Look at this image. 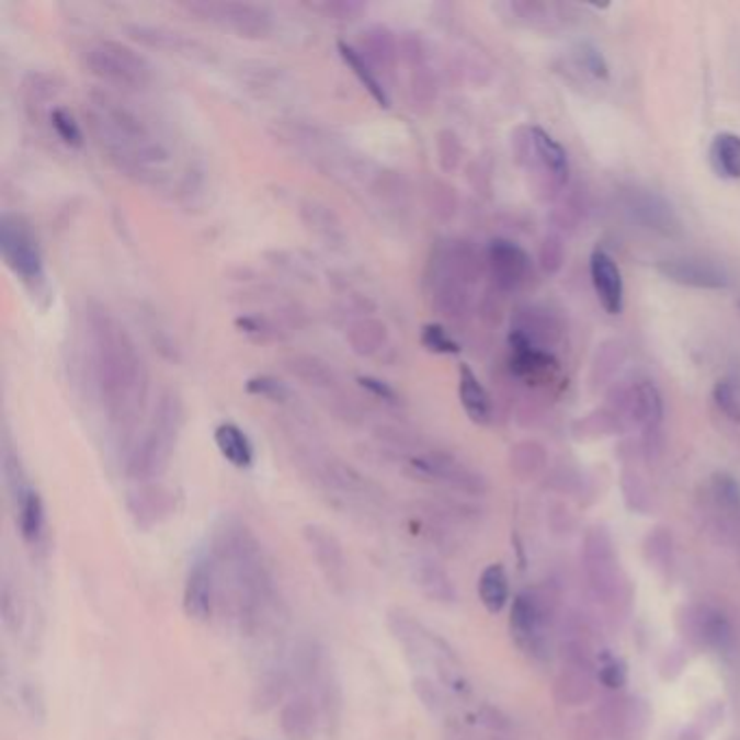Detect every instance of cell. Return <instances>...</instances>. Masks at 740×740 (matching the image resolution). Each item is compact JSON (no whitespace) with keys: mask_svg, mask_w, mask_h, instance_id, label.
<instances>
[{"mask_svg":"<svg viewBox=\"0 0 740 740\" xmlns=\"http://www.w3.org/2000/svg\"><path fill=\"white\" fill-rule=\"evenodd\" d=\"M411 580L418 587V591L430 602L439 604H452L456 600V587L445 571L443 565H439L430 556H415L409 565Z\"/></svg>","mask_w":740,"mask_h":740,"instance_id":"cell-24","label":"cell"},{"mask_svg":"<svg viewBox=\"0 0 740 740\" xmlns=\"http://www.w3.org/2000/svg\"><path fill=\"white\" fill-rule=\"evenodd\" d=\"M246 391L250 396H257V398H263V400H270V402H287L292 391L285 383H281L278 378L274 376H252L246 380Z\"/></svg>","mask_w":740,"mask_h":740,"instance_id":"cell-41","label":"cell"},{"mask_svg":"<svg viewBox=\"0 0 740 740\" xmlns=\"http://www.w3.org/2000/svg\"><path fill=\"white\" fill-rule=\"evenodd\" d=\"M422 343L425 350H430L434 354H458L460 352V345L439 323H425L423 326Z\"/></svg>","mask_w":740,"mask_h":740,"instance_id":"cell-43","label":"cell"},{"mask_svg":"<svg viewBox=\"0 0 740 740\" xmlns=\"http://www.w3.org/2000/svg\"><path fill=\"white\" fill-rule=\"evenodd\" d=\"M358 387L363 391H367L372 398L385 402V405H391V407H398L400 405V394L385 380L380 378H374V376H358Z\"/></svg>","mask_w":740,"mask_h":740,"instance_id":"cell-44","label":"cell"},{"mask_svg":"<svg viewBox=\"0 0 740 740\" xmlns=\"http://www.w3.org/2000/svg\"><path fill=\"white\" fill-rule=\"evenodd\" d=\"M715 407L730 420L740 423V394L730 380H719L713 389Z\"/></svg>","mask_w":740,"mask_h":740,"instance_id":"cell-42","label":"cell"},{"mask_svg":"<svg viewBox=\"0 0 740 740\" xmlns=\"http://www.w3.org/2000/svg\"><path fill=\"white\" fill-rule=\"evenodd\" d=\"M0 613H2L4 630H9L11 635H18L22 630V624H24V602H22V595H20L18 587L9 578L2 580Z\"/></svg>","mask_w":740,"mask_h":740,"instance_id":"cell-38","label":"cell"},{"mask_svg":"<svg viewBox=\"0 0 740 740\" xmlns=\"http://www.w3.org/2000/svg\"><path fill=\"white\" fill-rule=\"evenodd\" d=\"M345 339L358 356H376L387 345L389 332L380 319L365 318L348 328Z\"/></svg>","mask_w":740,"mask_h":740,"instance_id":"cell-33","label":"cell"},{"mask_svg":"<svg viewBox=\"0 0 740 740\" xmlns=\"http://www.w3.org/2000/svg\"><path fill=\"white\" fill-rule=\"evenodd\" d=\"M183 9L196 18L212 22L219 29H228L239 37L261 39L267 37L274 29L272 13L265 7L252 2H185Z\"/></svg>","mask_w":740,"mask_h":740,"instance_id":"cell-12","label":"cell"},{"mask_svg":"<svg viewBox=\"0 0 740 740\" xmlns=\"http://www.w3.org/2000/svg\"><path fill=\"white\" fill-rule=\"evenodd\" d=\"M528 148L536 159V163L540 166V170L545 172V177L556 185L562 187L569 181V157L565 152V148L543 128L532 126L528 128Z\"/></svg>","mask_w":740,"mask_h":740,"instance_id":"cell-25","label":"cell"},{"mask_svg":"<svg viewBox=\"0 0 740 740\" xmlns=\"http://www.w3.org/2000/svg\"><path fill=\"white\" fill-rule=\"evenodd\" d=\"M278 728L285 739H316L319 730H323L318 702L309 693L296 688L278 710Z\"/></svg>","mask_w":740,"mask_h":740,"instance_id":"cell-19","label":"cell"},{"mask_svg":"<svg viewBox=\"0 0 740 740\" xmlns=\"http://www.w3.org/2000/svg\"><path fill=\"white\" fill-rule=\"evenodd\" d=\"M314 476L332 498L350 509L361 513H378L385 509V491L339 458H321L314 467Z\"/></svg>","mask_w":740,"mask_h":740,"instance_id":"cell-10","label":"cell"},{"mask_svg":"<svg viewBox=\"0 0 740 740\" xmlns=\"http://www.w3.org/2000/svg\"><path fill=\"white\" fill-rule=\"evenodd\" d=\"M478 595L482 606L498 615L504 611V606L509 604V576L504 571L502 565H489L478 580Z\"/></svg>","mask_w":740,"mask_h":740,"instance_id":"cell-36","label":"cell"},{"mask_svg":"<svg viewBox=\"0 0 740 740\" xmlns=\"http://www.w3.org/2000/svg\"><path fill=\"white\" fill-rule=\"evenodd\" d=\"M0 254L4 265L29 287H39L46 278L44 257L31 224L15 213L0 219Z\"/></svg>","mask_w":740,"mask_h":740,"instance_id":"cell-9","label":"cell"},{"mask_svg":"<svg viewBox=\"0 0 740 740\" xmlns=\"http://www.w3.org/2000/svg\"><path fill=\"white\" fill-rule=\"evenodd\" d=\"M626 207L645 228H651L664 237H678L682 232V221L678 213L656 192L638 187L630 190L626 194Z\"/></svg>","mask_w":740,"mask_h":740,"instance_id":"cell-22","label":"cell"},{"mask_svg":"<svg viewBox=\"0 0 740 740\" xmlns=\"http://www.w3.org/2000/svg\"><path fill=\"white\" fill-rule=\"evenodd\" d=\"M587 571L597 593H608L615 587V554L606 532L595 530L587 538Z\"/></svg>","mask_w":740,"mask_h":740,"instance_id":"cell-26","label":"cell"},{"mask_svg":"<svg viewBox=\"0 0 740 740\" xmlns=\"http://www.w3.org/2000/svg\"><path fill=\"white\" fill-rule=\"evenodd\" d=\"M303 219L307 228L319 237L326 246H341L345 243V230L337 213L330 212V207L321 205L318 201H307L303 205Z\"/></svg>","mask_w":740,"mask_h":740,"instance_id":"cell-32","label":"cell"},{"mask_svg":"<svg viewBox=\"0 0 740 740\" xmlns=\"http://www.w3.org/2000/svg\"><path fill=\"white\" fill-rule=\"evenodd\" d=\"M219 454L237 469H250L254 463V447L248 434L237 423H219L213 432Z\"/></svg>","mask_w":740,"mask_h":740,"instance_id":"cell-29","label":"cell"},{"mask_svg":"<svg viewBox=\"0 0 740 740\" xmlns=\"http://www.w3.org/2000/svg\"><path fill=\"white\" fill-rule=\"evenodd\" d=\"M628 409H630V418L645 428H656L660 423V420H662V398H660L658 389L653 387V383H649V380L636 383L633 391H630V398H628Z\"/></svg>","mask_w":740,"mask_h":740,"instance_id":"cell-35","label":"cell"},{"mask_svg":"<svg viewBox=\"0 0 740 740\" xmlns=\"http://www.w3.org/2000/svg\"><path fill=\"white\" fill-rule=\"evenodd\" d=\"M126 506L137 528H155L174 515L177 498L170 489L148 482L128 493Z\"/></svg>","mask_w":740,"mask_h":740,"instance_id":"cell-21","label":"cell"},{"mask_svg":"<svg viewBox=\"0 0 740 740\" xmlns=\"http://www.w3.org/2000/svg\"><path fill=\"white\" fill-rule=\"evenodd\" d=\"M458 398L465 415L478 425L491 423L493 402L480 378L474 374L469 365H460L458 369Z\"/></svg>","mask_w":740,"mask_h":740,"instance_id":"cell-27","label":"cell"},{"mask_svg":"<svg viewBox=\"0 0 740 740\" xmlns=\"http://www.w3.org/2000/svg\"><path fill=\"white\" fill-rule=\"evenodd\" d=\"M387 628L402 647V653L413 669H432L441 686L454 693L465 691V680L460 675L456 653L441 636L423 626L413 613L402 606L391 608L387 613Z\"/></svg>","mask_w":740,"mask_h":740,"instance_id":"cell-6","label":"cell"},{"mask_svg":"<svg viewBox=\"0 0 740 740\" xmlns=\"http://www.w3.org/2000/svg\"><path fill=\"white\" fill-rule=\"evenodd\" d=\"M591 281L602 309L608 316H619L626 307V287L617 261L606 250L591 254Z\"/></svg>","mask_w":740,"mask_h":740,"instance_id":"cell-20","label":"cell"},{"mask_svg":"<svg viewBox=\"0 0 740 740\" xmlns=\"http://www.w3.org/2000/svg\"><path fill=\"white\" fill-rule=\"evenodd\" d=\"M369 64L383 66V68H394L400 55V44L396 39V35L383 26V24H374L369 29L363 31V50H361Z\"/></svg>","mask_w":740,"mask_h":740,"instance_id":"cell-30","label":"cell"},{"mask_svg":"<svg viewBox=\"0 0 740 740\" xmlns=\"http://www.w3.org/2000/svg\"><path fill=\"white\" fill-rule=\"evenodd\" d=\"M602 680H604V684H608L611 688H619V686L626 682V671H624L617 662L606 664V667L602 669Z\"/></svg>","mask_w":740,"mask_h":740,"instance_id":"cell-49","label":"cell"},{"mask_svg":"<svg viewBox=\"0 0 740 740\" xmlns=\"http://www.w3.org/2000/svg\"><path fill=\"white\" fill-rule=\"evenodd\" d=\"M86 115L99 146L122 172L141 181L163 174L170 152L133 109L109 94H92Z\"/></svg>","mask_w":740,"mask_h":740,"instance_id":"cell-3","label":"cell"},{"mask_svg":"<svg viewBox=\"0 0 740 740\" xmlns=\"http://www.w3.org/2000/svg\"><path fill=\"white\" fill-rule=\"evenodd\" d=\"M2 474H4L9 498H11L15 528L20 532V538L31 549H39L46 538L44 500L39 491L29 482L20 458L9 449H4V456H2Z\"/></svg>","mask_w":740,"mask_h":740,"instance_id":"cell-7","label":"cell"},{"mask_svg":"<svg viewBox=\"0 0 740 740\" xmlns=\"http://www.w3.org/2000/svg\"><path fill=\"white\" fill-rule=\"evenodd\" d=\"M710 163L728 181H740V135L719 133L710 144Z\"/></svg>","mask_w":740,"mask_h":740,"instance_id":"cell-37","label":"cell"},{"mask_svg":"<svg viewBox=\"0 0 740 740\" xmlns=\"http://www.w3.org/2000/svg\"><path fill=\"white\" fill-rule=\"evenodd\" d=\"M185 423V407L177 391H166L152 413L144 436L126 458V476L139 485L157 480L170 465L181 430Z\"/></svg>","mask_w":740,"mask_h":740,"instance_id":"cell-4","label":"cell"},{"mask_svg":"<svg viewBox=\"0 0 740 740\" xmlns=\"http://www.w3.org/2000/svg\"><path fill=\"white\" fill-rule=\"evenodd\" d=\"M405 471L413 476L415 480L443 485L454 491H463L469 496H478L485 491V480L478 471L460 463L456 456L441 452V449H428L418 454L405 456Z\"/></svg>","mask_w":740,"mask_h":740,"instance_id":"cell-11","label":"cell"},{"mask_svg":"<svg viewBox=\"0 0 740 740\" xmlns=\"http://www.w3.org/2000/svg\"><path fill=\"white\" fill-rule=\"evenodd\" d=\"M511 372L532 385H547L560 376L556 358L543 350L524 330L515 328L509 337Z\"/></svg>","mask_w":740,"mask_h":740,"instance_id":"cell-15","label":"cell"},{"mask_svg":"<svg viewBox=\"0 0 740 740\" xmlns=\"http://www.w3.org/2000/svg\"><path fill=\"white\" fill-rule=\"evenodd\" d=\"M83 64L94 77L117 88L139 90L152 81V66L148 59L115 39L92 44L83 53Z\"/></svg>","mask_w":740,"mask_h":740,"instance_id":"cell-8","label":"cell"},{"mask_svg":"<svg viewBox=\"0 0 740 740\" xmlns=\"http://www.w3.org/2000/svg\"><path fill=\"white\" fill-rule=\"evenodd\" d=\"M337 50H339V57L343 59V64L352 70V75L358 79V83L367 90V94L383 109H389L391 106L389 92H387L385 83L378 79V72L369 64V59L348 42H337Z\"/></svg>","mask_w":740,"mask_h":740,"instance_id":"cell-28","label":"cell"},{"mask_svg":"<svg viewBox=\"0 0 740 740\" xmlns=\"http://www.w3.org/2000/svg\"><path fill=\"white\" fill-rule=\"evenodd\" d=\"M658 272L682 287L693 289H728L732 285L730 274L715 261L695 257H673L658 263Z\"/></svg>","mask_w":740,"mask_h":740,"instance_id":"cell-17","label":"cell"},{"mask_svg":"<svg viewBox=\"0 0 740 740\" xmlns=\"http://www.w3.org/2000/svg\"><path fill=\"white\" fill-rule=\"evenodd\" d=\"M578 61L580 66L595 79H608V64L604 59V55L591 46V44H582L580 53H578Z\"/></svg>","mask_w":740,"mask_h":740,"instance_id":"cell-45","label":"cell"},{"mask_svg":"<svg viewBox=\"0 0 740 740\" xmlns=\"http://www.w3.org/2000/svg\"><path fill=\"white\" fill-rule=\"evenodd\" d=\"M697 626H699V635L702 638L708 642V645H715L719 649L728 647L735 638V633L728 624V619L715 611H708V608H702L699 611V617H697Z\"/></svg>","mask_w":740,"mask_h":740,"instance_id":"cell-39","label":"cell"},{"mask_svg":"<svg viewBox=\"0 0 740 740\" xmlns=\"http://www.w3.org/2000/svg\"><path fill=\"white\" fill-rule=\"evenodd\" d=\"M487 265L493 283L502 292H517L532 276L528 252L509 239H493L487 248Z\"/></svg>","mask_w":740,"mask_h":740,"instance_id":"cell-16","label":"cell"},{"mask_svg":"<svg viewBox=\"0 0 740 740\" xmlns=\"http://www.w3.org/2000/svg\"><path fill=\"white\" fill-rule=\"evenodd\" d=\"M92 376L106 420L128 434L144 411L148 396V367L128 330L105 307L88 311Z\"/></svg>","mask_w":740,"mask_h":740,"instance_id":"cell-2","label":"cell"},{"mask_svg":"<svg viewBox=\"0 0 740 740\" xmlns=\"http://www.w3.org/2000/svg\"><path fill=\"white\" fill-rule=\"evenodd\" d=\"M130 37L146 44V46H152V48H161V50H174V53H185V55H196L198 50H203V46L194 39H187L185 35L181 33H174V31H168V29H161V26H130L128 29Z\"/></svg>","mask_w":740,"mask_h":740,"instance_id":"cell-34","label":"cell"},{"mask_svg":"<svg viewBox=\"0 0 740 740\" xmlns=\"http://www.w3.org/2000/svg\"><path fill=\"white\" fill-rule=\"evenodd\" d=\"M50 126L53 130L57 133V137L70 146V148H81L86 144V135H83V128L81 124L77 122V117L64 109V106H55L50 111Z\"/></svg>","mask_w":740,"mask_h":740,"instance_id":"cell-40","label":"cell"},{"mask_svg":"<svg viewBox=\"0 0 740 740\" xmlns=\"http://www.w3.org/2000/svg\"><path fill=\"white\" fill-rule=\"evenodd\" d=\"M221 602V589H219V571L212 549L207 547L201 551L194 562L190 565V571L185 576L183 584V611L192 622L209 624L219 608Z\"/></svg>","mask_w":740,"mask_h":740,"instance_id":"cell-13","label":"cell"},{"mask_svg":"<svg viewBox=\"0 0 740 740\" xmlns=\"http://www.w3.org/2000/svg\"><path fill=\"white\" fill-rule=\"evenodd\" d=\"M287 369L296 376L303 385L318 389V391H334L337 389V374L328 363L311 354H298L287 361Z\"/></svg>","mask_w":740,"mask_h":740,"instance_id":"cell-31","label":"cell"},{"mask_svg":"<svg viewBox=\"0 0 740 740\" xmlns=\"http://www.w3.org/2000/svg\"><path fill=\"white\" fill-rule=\"evenodd\" d=\"M235 323H237V328H239L241 332H246V334H250V337H257V339H265V337L272 332L265 319L237 318Z\"/></svg>","mask_w":740,"mask_h":740,"instance_id":"cell-48","label":"cell"},{"mask_svg":"<svg viewBox=\"0 0 740 740\" xmlns=\"http://www.w3.org/2000/svg\"><path fill=\"white\" fill-rule=\"evenodd\" d=\"M547 617H549L547 608L536 593L526 591V593L517 595V600L513 602L511 630H513V636L517 638V642L532 653H538V642L543 640V635H545Z\"/></svg>","mask_w":740,"mask_h":740,"instance_id":"cell-23","label":"cell"},{"mask_svg":"<svg viewBox=\"0 0 740 740\" xmlns=\"http://www.w3.org/2000/svg\"><path fill=\"white\" fill-rule=\"evenodd\" d=\"M715 493H717L719 502H721L726 509L740 511V487L739 482H737L732 476L719 474V476L715 478Z\"/></svg>","mask_w":740,"mask_h":740,"instance_id":"cell-46","label":"cell"},{"mask_svg":"<svg viewBox=\"0 0 740 740\" xmlns=\"http://www.w3.org/2000/svg\"><path fill=\"white\" fill-rule=\"evenodd\" d=\"M209 549L219 571L221 604L246 638H259L278 626L283 602L272 560L241 520L228 517L213 532Z\"/></svg>","mask_w":740,"mask_h":740,"instance_id":"cell-1","label":"cell"},{"mask_svg":"<svg viewBox=\"0 0 740 740\" xmlns=\"http://www.w3.org/2000/svg\"><path fill=\"white\" fill-rule=\"evenodd\" d=\"M303 540L328 589L334 595H345L350 589V565L337 534L326 526L307 524L303 528Z\"/></svg>","mask_w":740,"mask_h":740,"instance_id":"cell-14","label":"cell"},{"mask_svg":"<svg viewBox=\"0 0 740 740\" xmlns=\"http://www.w3.org/2000/svg\"><path fill=\"white\" fill-rule=\"evenodd\" d=\"M739 307H740V300H739Z\"/></svg>","mask_w":740,"mask_h":740,"instance_id":"cell-50","label":"cell"},{"mask_svg":"<svg viewBox=\"0 0 740 740\" xmlns=\"http://www.w3.org/2000/svg\"><path fill=\"white\" fill-rule=\"evenodd\" d=\"M311 9L321 11L323 15H332V18H354L361 11H365V4L361 2H350V0H337V2H318L311 4Z\"/></svg>","mask_w":740,"mask_h":740,"instance_id":"cell-47","label":"cell"},{"mask_svg":"<svg viewBox=\"0 0 740 740\" xmlns=\"http://www.w3.org/2000/svg\"><path fill=\"white\" fill-rule=\"evenodd\" d=\"M296 688L318 702L323 732L337 737L343 721V688L330 651L318 638H300L289 653Z\"/></svg>","mask_w":740,"mask_h":740,"instance_id":"cell-5","label":"cell"},{"mask_svg":"<svg viewBox=\"0 0 740 740\" xmlns=\"http://www.w3.org/2000/svg\"><path fill=\"white\" fill-rule=\"evenodd\" d=\"M292 691H296V678L289 656H276L270 660L257 675L252 686V708L257 713H270L278 706H283Z\"/></svg>","mask_w":740,"mask_h":740,"instance_id":"cell-18","label":"cell"}]
</instances>
